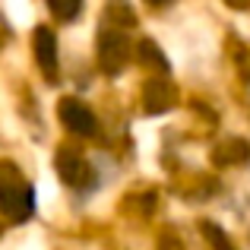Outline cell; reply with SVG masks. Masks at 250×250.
I'll return each instance as SVG.
<instances>
[{"label": "cell", "instance_id": "obj_7", "mask_svg": "<svg viewBox=\"0 0 250 250\" xmlns=\"http://www.w3.org/2000/svg\"><path fill=\"white\" fill-rule=\"evenodd\" d=\"M247 155H250L247 143L244 140H231V143H225V146H219L215 162H219V165H238V162H247Z\"/></svg>", "mask_w": 250, "mask_h": 250}, {"label": "cell", "instance_id": "obj_6", "mask_svg": "<svg viewBox=\"0 0 250 250\" xmlns=\"http://www.w3.org/2000/svg\"><path fill=\"white\" fill-rule=\"evenodd\" d=\"M35 57H38V67L44 70L48 80H54L57 73V38L51 29H35Z\"/></svg>", "mask_w": 250, "mask_h": 250}, {"label": "cell", "instance_id": "obj_5", "mask_svg": "<svg viewBox=\"0 0 250 250\" xmlns=\"http://www.w3.org/2000/svg\"><path fill=\"white\" fill-rule=\"evenodd\" d=\"M143 98H146V114H162V111H168L171 104L177 102V89L165 80V76H155V80L146 83Z\"/></svg>", "mask_w": 250, "mask_h": 250}, {"label": "cell", "instance_id": "obj_3", "mask_svg": "<svg viewBox=\"0 0 250 250\" xmlns=\"http://www.w3.org/2000/svg\"><path fill=\"white\" fill-rule=\"evenodd\" d=\"M61 124L76 136H92L95 133V114L80 102V98H63L61 102Z\"/></svg>", "mask_w": 250, "mask_h": 250}, {"label": "cell", "instance_id": "obj_8", "mask_svg": "<svg viewBox=\"0 0 250 250\" xmlns=\"http://www.w3.org/2000/svg\"><path fill=\"white\" fill-rule=\"evenodd\" d=\"M48 6L61 22H70V19L83 10V0H48Z\"/></svg>", "mask_w": 250, "mask_h": 250}, {"label": "cell", "instance_id": "obj_1", "mask_svg": "<svg viewBox=\"0 0 250 250\" xmlns=\"http://www.w3.org/2000/svg\"><path fill=\"white\" fill-rule=\"evenodd\" d=\"M0 212L10 215L13 222H25L32 212H35V193H32L29 184H0Z\"/></svg>", "mask_w": 250, "mask_h": 250}, {"label": "cell", "instance_id": "obj_13", "mask_svg": "<svg viewBox=\"0 0 250 250\" xmlns=\"http://www.w3.org/2000/svg\"><path fill=\"white\" fill-rule=\"evenodd\" d=\"M231 3H234V6H244V0H231Z\"/></svg>", "mask_w": 250, "mask_h": 250}, {"label": "cell", "instance_id": "obj_2", "mask_svg": "<svg viewBox=\"0 0 250 250\" xmlns=\"http://www.w3.org/2000/svg\"><path fill=\"white\" fill-rule=\"evenodd\" d=\"M98 63L108 76H117L127 63V38L121 32H102L98 35Z\"/></svg>", "mask_w": 250, "mask_h": 250}, {"label": "cell", "instance_id": "obj_12", "mask_svg": "<svg viewBox=\"0 0 250 250\" xmlns=\"http://www.w3.org/2000/svg\"><path fill=\"white\" fill-rule=\"evenodd\" d=\"M149 3H152V6H165L168 0H149Z\"/></svg>", "mask_w": 250, "mask_h": 250}, {"label": "cell", "instance_id": "obj_4", "mask_svg": "<svg viewBox=\"0 0 250 250\" xmlns=\"http://www.w3.org/2000/svg\"><path fill=\"white\" fill-rule=\"evenodd\" d=\"M57 174H61V181L67 184V187H76V190H85V187L95 184L92 168L85 165L76 152H61L57 155Z\"/></svg>", "mask_w": 250, "mask_h": 250}, {"label": "cell", "instance_id": "obj_9", "mask_svg": "<svg viewBox=\"0 0 250 250\" xmlns=\"http://www.w3.org/2000/svg\"><path fill=\"white\" fill-rule=\"evenodd\" d=\"M140 57H143V63H155L162 73H168V61H165V54L159 51V44H155V42H149V38H146V42L140 44Z\"/></svg>", "mask_w": 250, "mask_h": 250}, {"label": "cell", "instance_id": "obj_10", "mask_svg": "<svg viewBox=\"0 0 250 250\" xmlns=\"http://www.w3.org/2000/svg\"><path fill=\"white\" fill-rule=\"evenodd\" d=\"M203 234H206V238L212 241V244L219 247V250H234V247H231V241L222 234V228H219V225H212V222H203Z\"/></svg>", "mask_w": 250, "mask_h": 250}, {"label": "cell", "instance_id": "obj_11", "mask_svg": "<svg viewBox=\"0 0 250 250\" xmlns=\"http://www.w3.org/2000/svg\"><path fill=\"white\" fill-rule=\"evenodd\" d=\"M162 250H181V244H177L174 238H165V241H162Z\"/></svg>", "mask_w": 250, "mask_h": 250}]
</instances>
